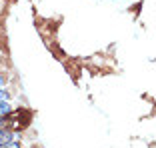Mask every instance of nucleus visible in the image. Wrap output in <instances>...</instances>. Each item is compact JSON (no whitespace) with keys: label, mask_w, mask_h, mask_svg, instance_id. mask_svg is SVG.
<instances>
[{"label":"nucleus","mask_w":156,"mask_h":148,"mask_svg":"<svg viewBox=\"0 0 156 148\" xmlns=\"http://www.w3.org/2000/svg\"><path fill=\"white\" fill-rule=\"evenodd\" d=\"M2 148H22V146H20L18 140H10V142H8V144H4Z\"/></svg>","instance_id":"7ed1b4c3"},{"label":"nucleus","mask_w":156,"mask_h":148,"mask_svg":"<svg viewBox=\"0 0 156 148\" xmlns=\"http://www.w3.org/2000/svg\"><path fill=\"white\" fill-rule=\"evenodd\" d=\"M10 140H14V132L10 128H6V126H0V148L4 144H8Z\"/></svg>","instance_id":"f257e3e1"},{"label":"nucleus","mask_w":156,"mask_h":148,"mask_svg":"<svg viewBox=\"0 0 156 148\" xmlns=\"http://www.w3.org/2000/svg\"><path fill=\"white\" fill-rule=\"evenodd\" d=\"M12 112V106L8 104V100H0V116H6Z\"/></svg>","instance_id":"f03ea898"}]
</instances>
